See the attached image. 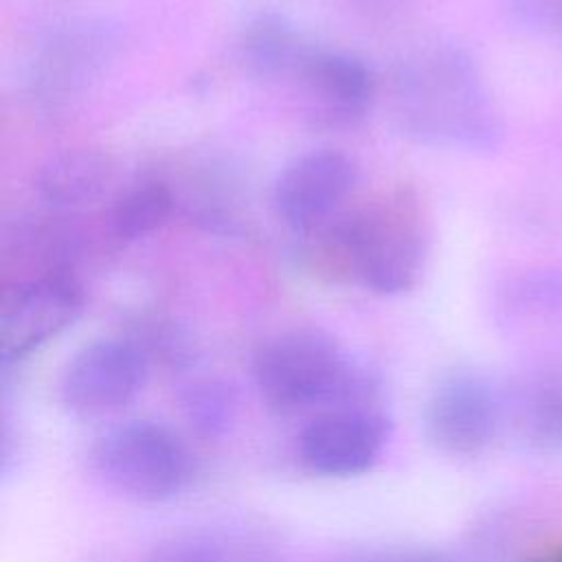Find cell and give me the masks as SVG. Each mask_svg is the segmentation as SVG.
Returning <instances> with one entry per match:
<instances>
[{"instance_id":"8fae6325","label":"cell","mask_w":562,"mask_h":562,"mask_svg":"<svg viewBox=\"0 0 562 562\" xmlns=\"http://www.w3.org/2000/svg\"><path fill=\"white\" fill-rule=\"evenodd\" d=\"M296 77L316 105V114L331 125H349L362 119L375 94L369 66L342 50L310 48Z\"/></svg>"},{"instance_id":"5b68a950","label":"cell","mask_w":562,"mask_h":562,"mask_svg":"<svg viewBox=\"0 0 562 562\" xmlns=\"http://www.w3.org/2000/svg\"><path fill=\"white\" fill-rule=\"evenodd\" d=\"M147 371V356L136 342L101 338L68 360L59 395L77 417H105L125 408L143 391Z\"/></svg>"},{"instance_id":"3957f363","label":"cell","mask_w":562,"mask_h":562,"mask_svg":"<svg viewBox=\"0 0 562 562\" xmlns=\"http://www.w3.org/2000/svg\"><path fill=\"white\" fill-rule=\"evenodd\" d=\"M312 233V231H310ZM323 250L364 290L393 296L413 290L426 268L428 237L404 204L384 202L336 215L316 228Z\"/></svg>"},{"instance_id":"2e32d148","label":"cell","mask_w":562,"mask_h":562,"mask_svg":"<svg viewBox=\"0 0 562 562\" xmlns=\"http://www.w3.org/2000/svg\"><path fill=\"white\" fill-rule=\"evenodd\" d=\"M147 562H261L246 553H239L224 542L209 538H184L162 544L151 553Z\"/></svg>"},{"instance_id":"6da1fadb","label":"cell","mask_w":562,"mask_h":562,"mask_svg":"<svg viewBox=\"0 0 562 562\" xmlns=\"http://www.w3.org/2000/svg\"><path fill=\"white\" fill-rule=\"evenodd\" d=\"M400 130L424 145L492 151L503 121L472 55L457 44H430L411 53L393 81Z\"/></svg>"},{"instance_id":"7c38bea8","label":"cell","mask_w":562,"mask_h":562,"mask_svg":"<svg viewBox=\"0 0 562 562\" xmlns=\"http://www.w3.org/2000/svg\"><path fill=\"white\" fill-rule=\"evenodd\" d=\"M110 182L108 160L92 149L53 154L37 171L35 189L55 211H75L94 204Z\"/></svg>"},{"instance_id":"ac0fdd59","label":"cell","mask_w":562,"mask_h":562,"mask_svg":"<svg viewBox=\"0 0 562 562\" xmlns=\"http://www.w3.org/2000/svg\"><path fill=\"white\" fill-rule=\"evenodd\" d=\"M360 562H435L426 558H413V555H380V558H367Z\"/></svg>"},{"instance_id":"9c48e42d","label":"cell","mask_w":562,"mask_h":562,"mask_svg":"<svg viewBox=\"0 0 562 562\" xmlns=\"http://www.w3.org/2000/svg\"><path fill=\"white\" fill-rule=\"evenodd\" d=\"M498 424L501 406L494 391L470 373L443 378L426 406V432L450 454L479 452L492 441Z\"/></svg>"},{"instance_id":"9a60e30c","label":"cell","mask_w":562,"mask_h":562,"mask_svg":"<svg viewBox=\"0 0 562 562\" xmlns=\"http://www.w3.org/2000/svg\"><path fill=\"white\" fill-rule=\"evenodd\" d=\"M173 193L158 180L136 182L112 204V233L123 241H136L156 233L173 211Z\"/></svg>"},{"instance_id":"52a82bcc","label":"cell","mask_w":562,"mask_h":562,"mask_svg":"<svg viewBox=\"0 0 562 562\" xmlns=\"http://www.w3.org/2000/svg\"><path fill=\"white\" fill-rule=\"evenodd\" d=\"M358 182L356 162L338 149H312L296 156L279 173L272 202L277 215L305 235L340 215Z\"/></svg>"},{"instance_id":"8992f818","label":"cell","mask_w":562,"mask_h":562,"mask_svg":"<svg viewBox=\"0 0 562 562\" xmlns=\"http://www.w3.org/2000/svg\"><path fill=\"white\" fill-rule=\"evenodd\" d=\"M83 312V292L70 274H44L4 288L0 299V358L20 362L68 329Z\"/></svg>"},{"instance_id":"30bf717a","label":"cell","mask_w":562,"mask_h":562,"mask_svg":"<svg viewBox=\"0 0 562 562\" xmlns=\"http://www.w3.org/2000/svg\"><path fill=\"white\" fill-rule=\"evenodd\" d=\"M105 24L79 22L55 31L33 64V92L46 103H61L86 88L112 53Z\"/></svg>"},{"instance_id":"ba28073f","label":"cell","mask_w":562,"mask_h":562,"mask_svg":"<svg viewBox=\"0 0 562 562\" xmlns=\"http://www.w3.org/2000/svg\"><path fill=\"white\" fill-rule=\"evenodd\" d=\"M386 441V424L358 406L334 408L310 419L299 437L303 463L323 476L367 472Z\"/></svg>"},{"instance_id":"7a4b0ae2","label":"cell","mask_w":562,"mask_h":562,"mask_svg":"<svg viewBox=\"0 0 562 562\" xmlns=\"http://www.w3.org/2000/svg\"><path fill=\"white\" fill-rule=\"evenodd\" d=\"M252 378L279 413L347 408L369 391L364 369L318 329H292L266 340L252 358Z\"/></svg>"},{"instance_id":"277c9868","label":"cell","mask_w":562,"mask_h":562,"mask_svg":"<svg viewBox=\"0 0 562 562\" xmlns=\"http://www.w3.org/2000/svg\"><path fill=\"white\" fill-rule=\"evenodd\" d=\"M90 465L110 490L143 503L171 498L191 474L182 441L165 426L143 419L103 432L90 450Z\"/></svg>"},{"instance_id":"e0dca14e","label":"cell","mask_w":562,"mask_h":562,"mask_svg":"<svg viewBox=\"0 0 562 562\" xmlns=\"http://www.w3.org/2000/svg\"><path fill=\"white\" fill-rule=\"evenodd\" d=\"M187 408L191 411V419L211 432L226 426L231 413V397L220 384L206 382L191 389L187 397Z\"/></svg>"},{"instance_id":"4fadbf2b","label":"cell","mask_w":562,"mask_h":562,"mask_svg":"<svg viewBox=\"0 0 562 562\" xmlns=\"http://www.w3.org/2000/svg\"><path fill=\"white\" fill-rule=\"evenodd\" d=\"M310 48L299 31L279 13H259L248 22L241 37L246 66L259 77L296 75Z\"/></svg>"},{"instance_id":"5bb4252c","label":"cell","mask_w":562,"mask_h":562,"mask_svg":"<svg viewBox=\"0 0 562 562\" xmlns=\"http://www.w3.org/2000/svg\"><path fill=\"white\" fill-rule=\"evenodd\" d=\"M516 424L538 450L562 448V373L544 371L527 382L516 402Z\"/></svg>"}]
</instances>
